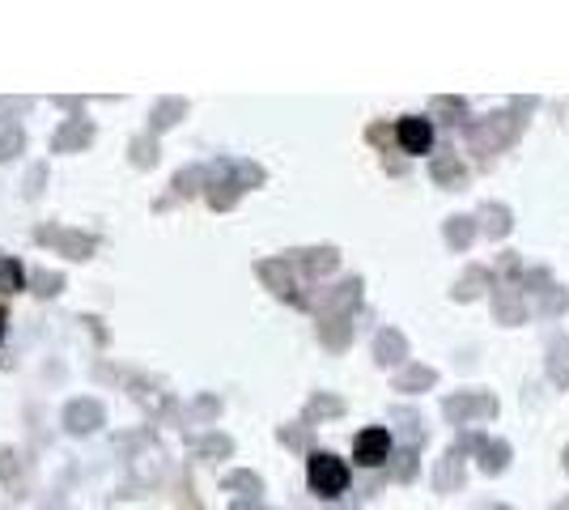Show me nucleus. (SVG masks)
<instances>
[{"label":"nucleus","instance_id":"f257e3e1","mask_svg":"<svg viewBox=\"0 0 569 510\" xmlns=\"http://www.w3.org/2000/svg\"><path fill=\"white\" fill-rule=\"evenodd\" d=\"M307 481L319 498H340L349 489V468L345 460H336L332 451H315L307 463Z\"/></svg>","mask_w":569,"mask_h":510},{"label":"nucleus","instance_id":"f03ea898","mask_svg":"<svg viewBox=\"0 0 569 510\" xmlns=\"http://www.w3.org/2000/svg\"><path fill=\"white\" fill-rule=\"evenodd\" d=\"M387 456H391V434H387L382 426H370V430L357 434L353 460L361 463V468H379V463H387Z\"/></svg>","mask_w":569,"mask_h":510},{"label":"nucleus","instance_id":"7ed1b4c3","mask_svg":"<svg viewBox=\"0 0 569 510\" xmlns=\"http://www.w3.org/2000/svg\"><path fill=\"white\" fill-rule=\"evenodd\" d=\"M396 137H400L403 153H429V146H433V123L421 120V116H403Z\"/></svg>","mask_w":569,"mask_h":510},{"label":"nucleus","instance_id":"20e7f679","mask_svg":"<svg viewBox=\"0 0 569 510\" xmlns=\"http://www.w3.org/2000/svg\"><path fill=\"white\" fill-rule=\"evenodd\" d=\"M26 286V272L18 260H0V290L4 293H18Z\"/></svg>","mask_w":569,"mask_h":510},{"label":"nucleus","instance_id":"39448f33","mask_svg":"<svg viewBox=\"0 0 569 510\" xmlns=\"http://www.w3.org/2000/svg\"><path fill=\"white\" fill-rule=\"evenodd\" d=\"M0 340H4V311H0Z\"/></svg>","mask_w":569,"mask_h":510}]
</instances>
